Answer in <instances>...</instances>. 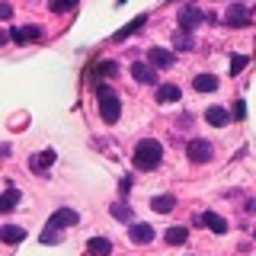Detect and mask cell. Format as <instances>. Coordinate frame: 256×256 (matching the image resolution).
Instances as JSON below:
<instances>
[{
  "mask_svg": "<svg viewBox=\"0 0 256 256\" xmlns=\"http://www.w3.org/2000/svg\"><path fill=\"white\" fill-rule=\"evenodd\" d=\"M132 160H134V166L144 170V173H148V170H157V166L164 164V144H160L157 138H144V141L134 144Z\"/></svg>",
  "mask_w": 256,
  "mask_h": 256,
  "instance_id": "obj_1",
  "label": "cell"
},
{
  "mask_svg": "<svg viewBox=\"0 0 256 256\" xmlns=\"http://www.w3.org/2000/svg\"><path fill=\"white\" fill-rule=\"evenodd\" d=\"M96 106H100V116L106 125H116L118 116H122V100H118V93L112 86H100L96 90Z\"/></svg>",
  "mask_w": 256,
  "mask_h": 256,
  "instance_id": "obj_2",
  "label": "cell"
},
{
  "mask_svg": "<svg viewBox=\"0 0 256 256\" xmlns=\"http://www.w3.org/2000/svg\"><path fill=\"white\" fill-rule=\"evenodd\" d=\"M186 154L192 164H208V160L214 157V148H212V141H205V138H192L186 144Z\"/></svg>",
  "mask_w": 256,
  "mask_h": 256,
  "instance_id": "obj_3",
  "label": "cell"
},
{
  "mask_svg": "<svg viewBox=\"0 0 256 256\" xmlns=\"http://www.w3.org/2000/svg\"><path fill=\"white\" fill-rule=\"evenodd\" d=\"M80 221V214L74 212V208H58V212L48 218L45 230H61V228H74V224Z\"/></svg>",
  "mask_w": 256,
  "mask_h": 256,
  "instance_id": "obj_4",
  "label": "cell"
},
{
  "mask_svg": "<svg viewBox=\"0 0 256 256\" xmlns=\"http://www.w3.org/2000/svg\"><path fill=\"white\" fill-rule=\"evenodd\" d=\"M205 20H208V16L198 10L196 4H189V6H182V10H180V29H189V32H192V29L202 26Z\"/></svg>",
  "mask_w": 256,
  "mask_h": 256,
  "instance_id": "obj_5",
  "label": "cell"
},
{
  "mask_svg": "<svg viewBox=\"0 0 256 256\" xmlns=\"http://www.w3.org/2000/svg\"><path fill=\"white\" fill-rule=\"evenodd\" d=\"M224 22H228L230 29H244V26H250V10H246L244 4H230V6H228V13H224Z\"/></svg>",
  "mask_w": 256,
  "mask_h": 256,
  "instance_id": "obj_6",
  "label": "cell"
},
{
  "mask_svg": "<svg viewBox=\"0 0 256 256\" xmlns=\"http://www.w3.org/2000/svg\"><path fill=\"white\" fill-rule=\"evenodd\" d=\"M148 61L154 64L157 70H166V68H173V64H176V52H170V48H150Z\"/></svg>",
  "mask_w": 256,
  "mask_h": 256,
  "instance_id": "obj_7",
  "label": "cell"
},
{
  "mask_svg": "<svg viewBox=\"0 0 256 256\" xmlns=\"http://www.w3.org/2000/svg\"><path fill=\"white\" fill-rule=\"evenodd\" d=\"M10 38H13L16 45L38 42V38H42V29H38V26H13V29H10Z\"/></svg>",
  "mask_w": 256,
  "mask_h": 256,
  "instance_id": "obj_8",
  "label": "cell"
},
{
  "mask_svg": "<svg viewBox=\"0 0 256 256\" xmlns=\"http://www.w3.org/2000/svg\"><path fill=\"white\" fill-rule=\"evenodd\" d=\"M132 77L138 80V84H154V80H157V68L150 61H134L132 64Z\"/></svg>",
  "mask_w": 256,
  "mask_h": 256,
  "instance_id": "obj_9",
  "label": "cell"
},
{
  "mask_svg": "<svg viewBox=\"0 0 256 256\" xmlns=\"http://www.w3.org/2000/svg\"><path fill=\"white\" fill-rule=\"evenodd\" d=\"M128 237L134 240V244H150V240H154V228H150V224H144V221H134L132 228H128Z\"/></svg>",
  "mask_w": 256,
  "mask_h": 256,
  "instance_id": "obj_10",
  "label": "cell"
},
{
  "mask_svg": "<svg viewBox=\"0 0 256 256\" xmlns=\"http://www.w3.org/2000/svg\"><path fill=\"white\" fill-rule=\"evenodd\" d=\"M196 221H198V224H205V228H208V230H214V234H224V230H228V221H224L218 212H202Z\"/></svg>",
  "mask_w": 256,
  "mask_h": 256,
  "instance_id": "obj_11",
  "label": "cell"
},
{
  "mask_svg": "<svg viewBox=\"0 0 256 256\" xmlns=\"http://www.w3.org/2000/svg\"><path fill=\"white\" fill-rule=\"evenodd\" d=\"M54 157H58L54 150H38V154H32V160H29V170L32 173H45L48 166L54 164Z\"/></svg>",
  "mask_w": 256,
  "mask_h": 256,
  "instance_id": "obj_12",
  "label": "cell"
},
{
  "mask_svg": "<svg viewBox=\"0 0 256 256\" xmlns=\"http://www.w3.org/2000/svg\"><path fill=\"white\" fill-rule=\"evenodd\" d=\"M196 48V38H192L189 29H176L173 32V52H192Z\"/></svg>",
  "mask_w": 256,
  "mask_h": 256,
  "instance_id": "obj_13",
  "label": "cell"
},
{
  "mask_svg": "<svg viewBox=\"0 0 256 256\" xmlns=\"http://www.w3.org/2000/svg\"><path fill=\"white\" fill-rule=\"evenodd\" d=\"M192 86H196L198 93H214L221 86V80L214 74H196V80H192Z\"/></svg>",
  "mask_w": 256,
  "mask_h": 256,
  "instance_id": "obj_14",
  "label": "cell"
},
{
  "mask_svg": "<svg viewBox=\"0 0 256 256\" xmlns=\"http://www.w3.org/2000/svg\"><path fill=\"white\" fill-rule=\"evenodd\" d=\"M205 122H208V125H214V128H224V125L230 122V112L224 109V106H212V109L205 112Z\"/></svg>",
  "mask_w": 256,
  "mask_h": 256,
  "instance_id": "obj_15",
  "label": "cell"
},
{
  "mask_svg": "<svg viewBox=\"0 0 256 256\" xmlns=\"http://www.w3.org/2000/svg\"><path fill=\"white\" fill-rule=\"evenodd\" d=\"M182 100V90L176 84H160L157 86V102H180Z\"/></svg>",
  "mask_w": 256,
  "mask_h": 256,
  "instance_id": "obj_16",
  "label": "cell"
},
{
  "mask_svg": "<svg viewBox=\"0 0 256 256\" xmlns=\"http://www.w3.org/2000/svg\"><path fill=\"white\" fill-rule=\"evenodd\" d=\"M144 22H148V16H144V13H141V16H134V20L128 22V26H122V29L116 32V36H112V42H125V38H128V36H134V32H138Z\"/></svg>",
  "mask_w": 256,
  "mask_h": 256,
  "instance_id": "obj_17",
  "label": "cell"
},
{
  "mask_svg": "<svg viewBox=\"0 0 256 256\" xmlns=\"http://www.w3.org/2000/svg\"><path fill=\"white\" fill-rule=\"evenodd\" d=\"M173 205H176V198H173V196H154V198H150V208H154L157 214H170V212H173Z\"/></svg>",
  "mask_w": 256,
  "mask_h": 256,
  "instance_id": "obj_18",
  "label": "cell"
},
{
  "mask_svg": "<svg viewBox=\"0 0 256 256\" xmlns=\"http://www.w3.org/2000/svg\"><path fill=\"white\" fill-rule=\"evenodd\" d=\"M86 250H90L93 256H109V253H112V240H106V237H93L90 244H86Z\"/></svg>",
  "mask_w": 256,
  "mask_h": 256,
  "instance_id": "obj_19",
  "label": "cell"
},
{
  "mask_svg": "<svg viewBox=\"0 0 256 256\" xmlns=\"http://www.w3.org/2000/svg\"><path fill=\"white\" fill-rule=\"evenodd\" d=\"M16 202H20V189H16V186H6V192L0 196V212H13Z\"/></svg>",
  "mask_w": 256,
  "mask_h": 256,
  "instance_id": "obj_20",
  "label": "cell"
},
{
  "mask_svg": "<svg viewBox=\"0 0 256 256\" xmlns=\"http://www.w3.org/2000/svg\"><path fill=\"white\" fill-rule=\"evenodd\" d=\"M0 237H4L6 244H20V240L26 237V230L16 228V224H4V228H0Z\"/></svg>",
  "mask_w": 256,
  "mask_h": 256,
  "instance_id": "obj_21",
  "label": "cell"
},
{
  "mask_svg": "<svg viewBox=\"0 0 256 256\" xmlns=\"http://www.w3.org/2000/svg\"><path fill=\"white\" fill-rule=\"evenodd\" d=\"M186 237H189V230H186V228H170V230L164 234V240H166L170 246H180V244H186Z\"/></svg>",
  "mask_w": 256,
  "mask_h": 256,
  "instance_id": "obj_22",
  "label": "cell"
},
{
  "mask_svg": "<svg viewBox=\"0 0 256 256\" xmlns=\"http://www.w3.org/2000/svg\"><path fill=\"white\" fill-rule=\"evenodd\" d=\"M48 10L52 13H70V10H77V0H48Z\"/></svg>",
  "mask_w": 256,
  "mask_h": 256,
  "instance_id": "obj_23",
  "label": "cell"
},
{
  "mask_svg": "<svg viewBox=\"0 0 256 256\" xmlns=\"http://www.w3.org/2000/svg\"><path fill=\"white\" fill-rule=\"evenodd\" d=\"M96 74H100V77H102V74H106V77H116V74H118V64H116V61H102L100 68H96Z\"/></svg>",
  "mask_w": 256,
  "mask_h": 256,
  "instance_id": "obj_24",
  "label": "cell"
},
{
  "mask_svg": "<svg viewBox=\"0 0 256 256\" xmlns=\"http://www.w3.org/2000/svg\"><path fill=\"white\" fill-rule=\"evenodd\" d=\"M112 214H116L118 221H128V224H134V221H132V208H125V205H112Z\"/></svg>",
  "mask_w": 256,
  "mask_h": 256,
  "instance_id": "obj_25",
  "label": "cell"
},
{
  "mask_svg": "<svg viewBox=\"0 0 256 256\" xmlns=\"http://www.w3.org/2000/svg\"><path fill=\"white\" fill-rule=\"evenodd\" d=\"M244 68H246V58L244 54H234V58H230V77H237Z\"/></svg>",
  "mask_w": 256,
  "mask_h": 256,
  "instance_id": "obj_26",
  "label": "cell"
},
{
  "mask_svg": "<svg viewBox=\"0 0 256 256\" xmlns=\"http://www.w3.org/2000/svg\"><path fill=\"white\" fill-rule=\"evenodd\" d=\"M244 116H246V102L237 100V102H234V118H244Z\"/></svg>",
  "mask_w": 256,
  "mask_h": 256,
  "instance_id": "obj_27",
  "label": "cell"
},
{
  "mask_svg": "<svg viewBox=\"0 0 256 256\" xmlns=\"http://www.w3.org/2000/svg\"><path fill=\"white\" fill-rule=\"evenodd\" d=\"M118 189H122V192H128V189H132V176H125V180L118 182Z\"/></svg>",
  "mask_w": 256,
  "mask_h": 256,
  "instance_id": "obj_28",
  "label": "cell"
},
{
  "mask_svg": "<svg viewBox=\"0 0 256 256\" xmlns=\"http://www.w3.org/2000/svg\"><path fill=\"white\" fill-rule=\"evenodd\" d=\"M176 4H180V0H176ZM182 4H196V0H182Z\"/></svg>",
  "mask_w": 256,
  "mask_h": 256,
  "instance_id": "obj_29",
  "label": "cell"
}]
</instances>
